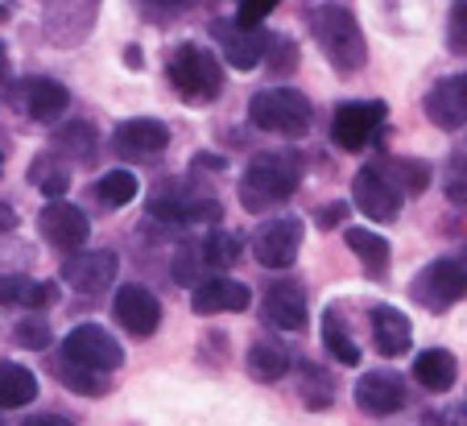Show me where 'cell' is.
<instances>
[{
  "instance_id": "1f68e13d",
  "label": "cell",
  "mask_w": 467,
  "mask_h": 426,
  "mask_svg": "<svg viewBox=\"0 0 467 426\" xmlns=\"http://www.w3.org/2000/svg\"><path fill=\"white\" fill-rule=\"evenodd\" d=\"M58 150H67L75 161H91L96 158V129L91 125H67L58 133Z\"/></svg>"
},
{
  "instance_id": "b9f144b4",
  "label": "cell",
  "mask_w": 467,
  "mask_h": 426,
  "mask_svg": "<svg viewBox=\"0 0 467 426\" xmlns=\"http://www.w3.org/2000/svg\"><path fill=\"white\" fill-rule=\"evenodd\" d=\"M344 215H348V203H327V207H318V228H339V223H344Z\"/></svg>"
},
{
  "instance_id": "f546056e",
  "label": "cell",
  "mask_w": 467,
  "mask_h": 426,
  "mask_svg": "<svg viewBox=\"0 0 467 426\" xmlns=\"http://www.w3.org/2000/svg\"><path fill=\"white\" fill-rule=\"evenodd\" d=\"M137 191H141V182H137V174H129V170H108V174L96 182V199L104 207L132 203V199H137Z\"/></svg>"
},
{
  "instance_id": "44dd1931",
  "label": "cell",
  "mask_w": 467,
  "mask_h": 426,
  "mask_svg": "<svg viewBox=\"0 0 467 426\" xmlns=\"http://www.w3.org/2000/svg\"><path fill=\"white\" fill-rule=\"evenodd\" d=\"M265 319L274 323L277 331H302L306 327V294L290 282L269 286V294H265Z\"/></svg>"
},
{
  "instance_id": "52a82bcc",
  "label": "cell",
  "mask_w": 467,
  "mask_h": 426,
  "mask_svg": "<svg viewBox=\"0 0 467 426\" xmlns=\"http://www.w3.org/2000/svg\"><path fill=\"white\" fill-rule=\"evenodd\" d=\"M298 249H302V220H294V215L265 220L253 236L256 265L265 269H290L298 261Z\"/></svg>"
},
{
  "instance_id": "e0dca14e",
  "label": "cell",
  "mask_w": 467,
  "mask_h": 426,
  "mask_svg": "<svg viewBox=\"0 0 467 426\" xmlns=\"http://www.w3.org/2000/svg\"><path fill=\"white\" fill-rule=\"evenodd\" d=\"M426 116L439 129H463L467 125V75H447L426 96Z\"/></svg>"
},
{
  "instance_id": "d4e9b609",
  "label": "cell",
  "mask_w": 467,
  "mask_h": 426,
  "mask_svg": "<svg viewBox=\"0 0 467 426\" xmlns=\"http://www.w3.org/2000/svg\"><path fill=\"white\" fill-rule=\"evenodd\" d=\"M248 373H253L256 381H282V377L290 373V352H285L282 344H274V339H256V344L248 348Z\"/></svg>"
},
{
  "instance_id": "7dc6e473",
  "label": "cell",
  "mask_w": 467,
  "mask_h": 426,
  "mask_svg": "<svg viewBox=\"0 0 467 426\" xmlns=\"http://www.w3.org/2000/svg\"><path fill=\"white\" fill-rule=\"evenodd\" d=\"M9 79V50H5V46H0V83Z\"/></svg>"
},
{
  "instance_id": "f35d334b",
  "label": "cell",
  "mask_w": 467,
  "mask_h": 426,
  "mask_svg": "<svg viewBox=\"0 0 467 426\" xmlns=\"http://www.w3.org/2000/svg\"><path fill=\"white\" fill-rule=\"evenodd\" d=\"M194 0H137V9L145 13V17L153 21H166V17H178V13H186Z\"/></svg>"
},
{
  "instance_id": "8992f818",
  "label": "cell",
  "mask_w": 467,
  "mask_h": 426,
  "mask_svg": "<svg viewBox=\"0 0 467 426\" xmlns=\"http://www.w3.org/2000/svg\"><path fill=\"white\" fill-rule=\"evenodd\" d=\"M385 116H389V108L380 99H348L331 116V137H336L339 150L360 153L364 145L377 141V133L385 129Z\"/></svg>"
},
{
  "instance_id": "ab89813d",
  "label": "cell",
  "mask_w": 467,
  "mask_h": 426,
  "mask_svg": "<svg viewBox=\"0 0 467 426\" xmlns=\"http://www.w3.org/2000/svg\"><path fill=\"white\" fill-rule=\"evenodd\" d=\"M277 9V0H240V9H236V21L240 26H261L269 13Z\"/></svg>"
},
{
  "instance_id": "6da1fadb",
  "label": "cell",
  "mask_w": 467,
  "mask_h": 426,
  "mask_svg": "<svg viewBox=\"0 0 467 426\" xmlns=\"http://www.w3.org/2000/svg\"><path fill=\"white\" fill-rule=\"evenodd\" d=\"M302 187V158L290 150L256 153L248 161L244 178H240V203L248 212H269V207L285 203L294 191Z\"/></svg>"
},
{
  "instance_id": "836d02e7",
  "label": "cell",
  "mask_w": 467,
  "mask_h": 426,
  "mask_svg": "<svg viewBox=\"0 0 467 426\" xmlns=\"http://www.w3.org/2000/svg\"><path fill=\"white\" fill-rule=\"evenodd\" d=\"M302 377H306V385H302V398H306L310 410H323L336 401V390H331V377L318 373V369H302Z\"/></svg>"
},
{
  "instance_id": "7bdbcfd3",
  "label": "cell",
  "mask_w": 467,
  "mask_h": 426,
  "mask_svg": "<svg viewBox=\"0 0 467 426\" xmlns=\"http://www.w3.org/2000/svg\"><path fill=\"white\" fill-rule=\"evenodd\" d=\"M17 228V212L9 203H0V232H13Z\"/></svg>"
},
{
  "instance_id": "e575fe53",
  "label": "cell",
  "mask_w": 467,
  "mask_h": 426,
  "mask_svg": "<svg viewBox=\"0 0 467 426\" xmlns=\"http://www.w3.org/2000/svg\"><path fill=\"white\" fill-rule=\"evenodd\" d=\"M199 269H207L203 265V249L199 244H182V249L174 253V277L182 286H199L203 277H199Z\"/></svg>"
},
{
  "instance_id": "2e32d148",
  "label": "cell",
  "mask_w": 467,
  "mask_h": 426,
  "mask_svg": "<svg viewBox=\"0 0 467 426\" xmlns=\"http://www.w3.org/2000/svg\"><path fill=\"white\" fill-rule=\"evenodd\" d=\"M248 302H253V294H248L244 282H236V277H203V282L194 286L191 294V307L194 315H223V311H248Z\"/></svg>"
},
{
  "instance_id": "7402d4cb",
  "label": "cell",
  "mask_w": 467,
  "mask_h": 426,
  "mask_svg": "<svg viewBox=\"0 0 467 426\" xmlns=\"http://www.w3.org/2000/svg\"><path fill=\"white\" fill-rule=\"evenodd\" d=\"M455 369L459 364L447 348H426V352L414 360V381L431 393H447L451 385H455Z\"/></svg>"
},
{
  "instance_id": "c3c4849f",
  "label": "cell",
  "mask_w": 467,
  "mask_h": 426,
  "mask_svg": "<svg viewBox=\"0 0 467 426\" xmlns=\"http://www.w3.org/2000/svg\"><path fill=\"white\" fill-rule=\"evenodd\" d=\"M0 170H5V153H0Z\"/></svg>"
},
{
  "instance_id": "30bf717a",
  "label": "cell",
  "mask_w": 467,
  "mask_h": 426,
  "mask_svg": "<svg viewBox=\"0 0 467 426\" xmlns=\"http://www.w3.org/2000/svg\"><path fill=\"white\" fill-rule=\"evenodd\" d=\"M116 269H120L116 253H108V249H75L71 257L62 261V282L71 286V290H79V294H104L108 286L116 282Z\"/></svg>"
},
{
  "instance_id": "7c38bea8",
  "label": "cell",
  "mask_w": 467,
  "mask_h": 426,
  "mask_svg": "<svg viewBox=\"0 0 467 426\" xmlns=\"http://www.w3.org/2000/svg\"><path fill=\"white\" fill-rule=\"evenodd\" d=\"M212 37L220 42L223 63H232L236 71H253L265 58V42H269V34H261V26H240V21H215Z\"/></svg>"
},
{
  "instance_id": "60d3db41",
  "label": "cell",
  "mask_w": 467,
  "mask_h": 426,
  "mask_svg": "<svg viewBox=\"0 0 467 426\" xmlns=\"http://www.w3.org/2000/svg\"><path fill=\"white\" fill-rule=\"evenodd\" d=\"M29 277H13V274H0V307H21V294H26Z\"/></svg>"
},
{
  "instance_id": "d6a6232c",
  "label": "cell",
  "mask_w": 467,
  "mask_h": 426,
  "mask_svg": "<svg viewBox=\"0 0 467 426\" xmlns=\"http://www.w3.org/2000/svg\"><path fill=\"white\" fill-rule=\"evenodd\" d=\"M269 71H277V75H285V71H294L298 67V46H294V37H269L265 42V58H261Z\"/></svg>"
},
{
  "instance_id": "9c48e42d",
  "label": "cell",
  "mask_w": 467,
  "mask_h": 426,
  "mask_svg": "<svg viewBox=\"0 0 467 426\" xmlns=\"http://www.w3.org/2000/svg\"><path fill=\"white\" fill-rule=\"evenodd\" d=\"M352 195H356V207L364 212V220H377V223H389L397 220V212H401V203H406V195L393 187L385 178V170L377 166V161H368V166L356 174L352 182Z\"/></svg>"
},
{
  "instance_id": "d6986e66",
  "label": "cell",
  "mask_w": 467,
  "mask_h": 426,
  "mask_svg": "<svg viewBox=\"0 0 467 426\" xmlns=\"http://www.w3.org/2000/svg\"><path fill=\"white\" fill-rule=\"evenodd\" d=\"M150 220H158V223H215V220H223V207L215 203V199L158 195L150 203Z\"/></svg>"
},
{
  "instance_id": "83f0119b",
  "label": "cell",
  "mask_w": 467,
  "mask_h": 426,
  "mask_svg": "<svg viewBox=\"0 0 467 426\" xmlns=\"http://www.w3.org/2000/svg\"><path fill=\"white\" fill-rule=\"evenodd\" d=\"M199 249H203V265L223 274V269H232L240 261V236L228 228H215V232H207V240Z\"/></svg>"
},
{
  "instance_id": "4316f807",
  "label": "cell",
  "mask_w": 467,
  "mask_h": 426,
  "mask_svg": "<svg viewBox=\"0 0 467 426\" xmlns=\"http://www.w3.org/2000/svg\"><path fill=\"white\" fill-rule=\"evenodd\" d=\"M323 348L331 356H336L339 364H360V344H356L352 336H348V327H344V319H339V311L331 307V311L323 315Z\"/></svg>"
},
{
  "instance_id": "277c9868",
  "label": "cell",
  "mask_w": 467,
  "mask_h": 426,
  "mask_svg": "<svg viewBox=\"0 0 467 426\" xmlns=\"http://www.w3.org/2000/svg\"><path fill=\"white\" fill-rule=\"evenodd\" d=\"M170 83H174V91L186 99V104H212L215 96L223 91V67L220 58H215L212 50H203V46H178L174 58H170L166 67Z\"/></svg>"
},
{
  "instance_id": "ac0fdd59",
  "label": "cell",
  "mask_w": 467,
  "mask_h": 426,
  "mask_svg": "<svg viewBox=\"0 0 467 426\" xmlns=\"http://www.w3.org/2000/svg\"><path fill=\"white\" fill-rule=\"evenodd\" d=\"M67 104H71L67 88H62L58 79H46V75L26 79V83H21V91H17V108L29 116V120H42V125L58 120V116L67 112Z\"/></svg>"
},
{
  "instance_id": "8d00e7d4",
  "label": "cell",
  "mask_w": 467,
  "mask_h": 426,
  "mask_svg": "<svg viewBox=\"0 0 467 426\" xmlns=\"http://www.w3.org/2000/svg\"><path fill=\"white\" fill-rule=\"evenodd\" d=\"M447 42H451V50L463 54V58H467V0H455V9H451Z\"/></svg>"
},
{
  "instance_id": "d590c367",
  "label": "cell",
  "mask_w": 467,
  "mask_h": 426,
  "mask_svg": "<svg viewBox=\"0 0 467 426\" xmlns=\"http://www.w3.org/2000/svg\"><path fill=\"white\" fill-rule=\"evenodd\" d=\"M13 339H17L21 348L42 352V348H50V327H46V319H21L17 331H13Z\"/></svg>"
},
{
  "instance_id": "ba28073f",
  "label": "cell",
  "mask_w": 467,
  "mask_h": 426,
  "mask_svg": "<svg viewBox=\"0 0 467 426\" xmlns=\"http://www.w3.org/2000/svg\"><path fill=\"white\" fill-rule=\"evenodd\" d=\"M62 360H75L83 369H96V373H112V369L124 364V348L104 327L83 323V327H75L71 336L62 339Z\"/></svg>"
},
{
  "instance_id": "bcb514c9",
  "label": "cell",
  "mask_w": 467,
  "mask_h": 426,
  "mask_svg": "<svg viewBox=\"0 0 467 426\" xmlns=\"http://www.w3.org/2000/svg\"><path fill=\"white\" fill-rule=\"evenodd\" d=\"M124 63H129V67H141V50H137V46H129V50H124Z\"/></svg>"
},
{
  "instance_id": "603a6c76",
  "label": "cell",
  "mask_w": 467,
  "mask_h": 426,
  "mask_svg": "<svg viewBox=\"0 0 467 426\" xmlns=\"http://www.w3.org/2000/svg\"><path fill=\"white\" fill-rule=\"evenodd\" d=\"M344 240H348V249L356 253V261L364 265V274H368V277H380L389 269V240L380 236V232H372V228H348Z\"/></svg>"
},
{
  "instance_id": "ee69618b",
  "label": "cell",
  "mask_w": 467,
  "mask_h": 426,
  "mask_svg": "<svg viewBox=\"0 0 467 426\" xmlns=\"http://www.w3.org/2000/svg\"><path fill=\"white\" fill-rule=\"evenodd\" d=\"M426 426H467V422H463V414H431Z\"/></svg>"
},
{
  "instance_id": "484cf974",
  "label": "cell",
  "mask_w": 467,
  "mask_h": 426,
  "mask_svg": "<svg viewBox=\"0 0 467 426\" xmlns=\"http://www.w3.org/2000/svg\"><path fill=\"white\" fill-rule=\"evenodd\" d=\"M385 170V178L393 182L401 195H422L426 182H431V166L426 161H406V158H389V161H377Z\"/></svg>"
},
{
  "instance_id": "f1b7e54d",
  "label": "cell",
  "mask_w": 467,
  "mask_h": 426,
  "mask_svg": "<svg viewBox=\"0 0 467 426\" xmlns=\"http://www.w3.org/2000/svg\"><path fill=\"white\" fill-rule=\"evenodd\" d=\"M29 182H34L42 195L62 199V195H67V187H71V170L62 166L54 153H46V158H37L34 166H29Z\"/></svg>"
},
{
  "instance_id": "5b68a950",
  "label": "cell",
  "mask_w": 467,
  "mask_h": 426,
  "mask_svg": "<svg viewBox=\"0 0 467 426\" xmlns=\"http://www.w3.org/2000/svg\"><path fill=\"white\" fill-rule=\"evenodd\" d=\"M410 294H414L418 307H426V311H434V315L451 311V307L467 294V265L459 257L431 261V265L414 277V290Z\"/></svg>"
},
{
  "instance_id": "f6af8a7d",
  "label": "cell",
  "mask_w": 467,
  "mask_h": 426,
  "mask_svg": "<svg viewBox=\"0 0 467 426\" xmlns=\"http://www.w3.org/2000/svg\"><path fill=\"white\" fill-rule=\"evenodd\" d=\"M26 426H71L67 418H58V414H42V418H29Z\"/></svg>"
},
{
  "instance_id": "ffe728a7",
  "label": "cell",
  "mask_w": 467,
  "mask_h": 426,
  "mask_svg": "<svg viewBox=\"0 0 467 426\" xmlns=\"http://www.w3.org/2000/svg\"><path fill=\"white\" fill-rule=\"evenodd\" d=\"M372 344H377L380 356H406L410 344H414V327L397 307H372Z\"/></svg>"
},
{
  "instance_id": "681fc988",
  "label": "cell",
  "mask_w": 467,
  "mask_h": 426,
  "mask_svg": "<svg viewBox=\"0 0 467 426\" xmlns=\"http://www.w3.org/2000/svg\"><path fill=\"white\" fill-rule=\"evenodd\" d=\"M0 426H5V418H0Z\"/></svg>"
},
{
  "instance_id": "9a60e30c",
  "label": "cell",
  "mask_w": 467,
  "mask_h": 426,
  "mask_svg": "<svg viewBox=\"0 0 467 426\" xmlns=\"http://www.w3.org/2000/svg\"><path fill=\"white\" fill-rule=\"evenodd\" d=\"M356 406L377 418L397 414V410L406 406V381L397 373H389V369H372V373H364L356 381Z\"/></svg>"
},
{
  "instance_id": "5bb4252c",
  "label": "cell",
  "mask_w": 467,
  "mask_h": 426,
  "mask_svg": "<svg viewBox=\"0 0 467 426\" xmlns=\"http://www.w3.org/2000/svg\"><path fill=\"white\" fill-rule=\"evenodd\" d=\"M166 145H170V129L161 125V120H153V116L124 120L112 133V150L129 161H150V158H158Z\"/></svg>"
},
{
  "instance_id": "74e56055",
  "label": "cell",
  "mask_w": 467,
  "mask_h": 426,
  "mask_svg": "<svg viewBox=\"0 0 467 426\" xmlns=\"http://www.w3.org/2000/svg\"><path fill=\"white\" fill-rule=\"evenodd\" d=\"M447 199L455 207H467V158H455L447 170Z\"/></svg>"
},
{
  "instance_id": "4dcf8cb0",
  "label": "cell",
  "mask_w": 467,
  "mask_h": 426,
  "mask_svg": "<svg viewBox=\"0 0 467 426\" xmlns=\"http://www.w3.org/2000/svg\"><path fill=\"white\" fill-rule=\"evenodd\" d=\"M54 373H58V381L67 385V390L83 393V398H99V393L108 390L104 373H96V369H83V364H75V360H58V364H54Z\"/></svg>"
},
{
  "instance_id": "4fadbf2b",
  "label": "cell",
  "mask_w": 467,
  "mask_h": 426,
  "mask_svg": "<svg viewBox=\"0 0 467 426\" xmlns=\"http://www.w3.org/2000/svg\"><path fill=\"white\" fill-rule=\"evenodd\" d=\"M112 315L129 336L145 339V336H153L161 323V302L153 298L145 286H120V290H116V302H112Z\"/></svg>"
},
{
  "instance_id": "8fae6325",
  "label": "cell",
  "mask_w": 467,
  "mask_h": 426,
  "mask_svg": "<svg viewBox=\"0 0 467 426\" xmlns=\"http://www.w3.org/2000/svg\"><path fill=\"white\" fill-rule=\"evenodd\" d=\"M37 228H42V236L50 240L54 249L75 253V249L88 244L91 223L75 203H67V199H50V203L42 207V215H37Z\"/></svg>"
},
{
  "instance_id": "7a4b0ae2",
  "label": "cell",
  "mask_w": 467,
  "mask_h": 426,
  "mask_svg": "<svg viewBox=\"0 0 467 426\" xmlns=\"http://www.w3.org/2000/svg\"><path fill=\"white\" fill-rule=\"evenodd\" d=\"M310 34H315V42L327 54V63L336 67L339 75H356L368 63V46H364L360 26H356L352 9L339 5V0H327V5L310 9Z\"/></svg>"
},
{
  "instance_id": "cb8c5ba5",
  "label": "cell",
  "mask_w": 467,
  "mask_h": 426,
  "mask_svg": "<svg viewBox=\"0 0 467 426\" xmlns=\"http://www.w3.org/2000/svg\"><path fill=\"white\" fill-rule=\"evenodd\" d=\"M37 398V377L26 364H0V410H21Z\"/></svg>"
},
{
  "instance_id": "3957f363",
  "label": "cell",
  "mask_w": 467,
  "mask_h": 426,
  "mask_svg": "<svg viewBox=\"0 0 467 426\" xmlns=\"http://www.w3.org/2000/svg\"><path fill=\"white\" fill-rule=\"evenodd\" d=\"M248 120H253L256 129H265V133L302 137L315 125V108L294 88H265L248 99Z\"/></svg>"
}]
</instances>
